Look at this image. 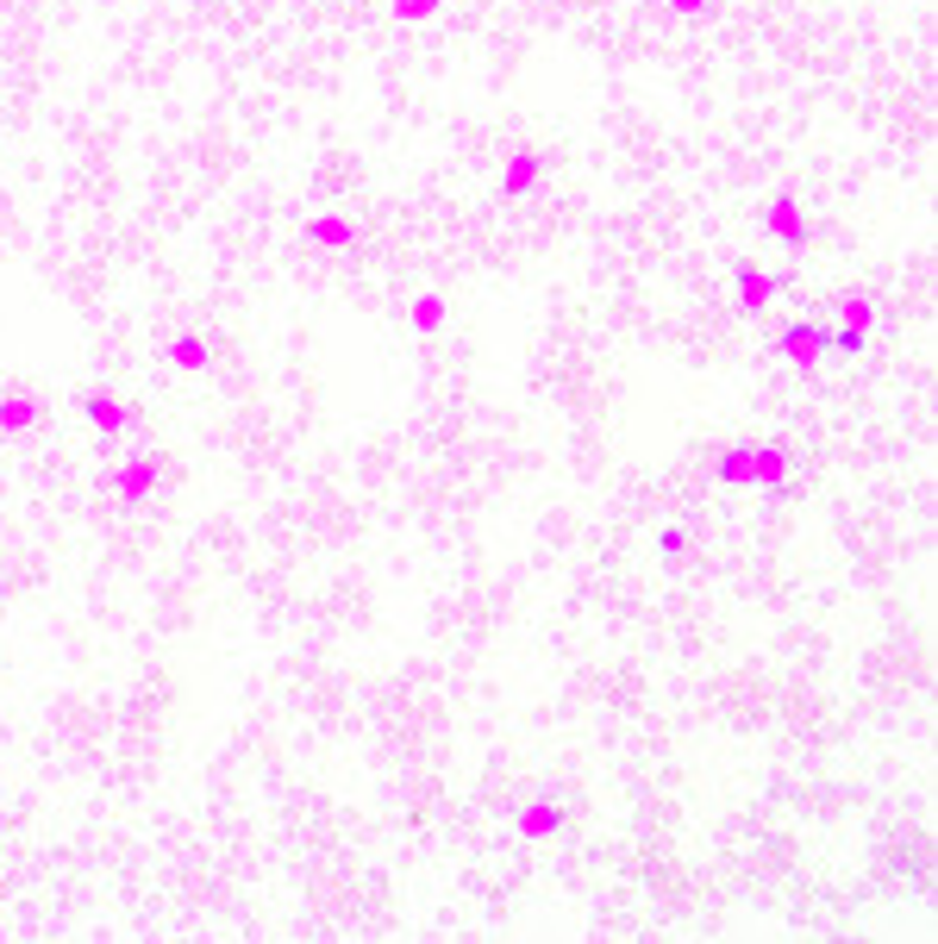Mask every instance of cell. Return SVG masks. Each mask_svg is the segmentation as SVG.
<instances>
[{
	"mask_svg": "<svg viewBox=\"0 0 938 944\" xmlns=\"http://www.w3.org/2000/svg\"><path fill=\"white\" fill-rule=\"evenodd\" d=\"M833 313H838V325H863V332H870V325L883 320V307H876L870 295H845V300L833 307Z\"/></svg>",
	"mask_w": 938,
	"mask_h": 944,
	"instance_id": "cell-13",
	"label": "cell"
},
{
	"mask_svg": "<svg viewBox=\"0 0 938 944\" xmlns=\"http://www.w3.org/2000/svg\"><path fill=\"white\" fill-rule=\"evenodd\" d=\"M863 350H870L863 325H833V357H863Z\"/></svg>",
	"mask_w": 938,
	"mask_h": 944,
	"instance_id": "cell-14",
	"label": "cell"
},
{
	"mask_svg": "<svg viewBox=\"0 0 938 944\" xmlns=\"http://www.w3.org/2000/svg\"><path fill=\"white\" fill-rule=\"evenodd\" d=\"M438 7H445V0H395V20H401V25H426Z\"/></svg>",
	"mask_w": 938,
	"mask_h": 944,
	"instance_id": "cell-16",
	"label": "cell"
},
{
	"mask_svg": "<svg viewBox=\"0 0 938 944\" xmlns=\"http://www.w3.org/2000/svg\"><path fill=\"white\" fill-rule=\"evenodd\" d=\"M776 357L801 363V370L826 363V357H833V325H826V320H795V325H783V332H776Z\"/></svg>",
	"mask_w": 938,
	"mask_h": 944,
	"instance_id": "cell-2",
	"label": "cell"
},
{
	"mask_svg": "<svg viewBox=\"0 0 938 944\" xmlns=\"http://www.w3.org/2000/svg\"><path fill=\"white\" fill-rule=\"evenodd\" d=\"M570 825V807L563 800H526L520 807V839H558Z\"/></svg>",
	"mask_w": 938,
	"mask_h": 944,
	"instance_id": "cell-7",
	"label": "cell"
},
{
	"mask_svg": "<svg viewBox=\"0 0 938 944\" xmlns=\"http://www.w3.org/2000/svg\"><path fill=\"white\" fill-rule=\"evenodd\" d=\"M26 425H38V400H32V395H7V400H0V432H26Z\"/></svg>",
	"mask_w": 938,
	"mask_h": 944,
	"instance_id": "cell-11",
	"label": "cell"
},
{
	"mask_svg": "<svg viewBox=\"0 0 938 944\" xmlns=\"http://www.w3.org/2000/svg\"><path fill=\"white\" fill-rule=\"evenodd\" d=\"M307 245L313 250H351L357 245V220L351 213H313V220H307Z\"/></svg>",
	"mask_w": 938,
	"mask_h": 944,
	"instance_id": "cell-6",
	"label": "cell"
},
{
	"mask_svg": "<svg viewBox=\"0 0 938 944\" xmlns=\"http://www.w3.org/2000/svg\"><path fill=\"white\" fill-rule=\"evenodd\" d=\"M407 325H413L420 338H432V332L445 325V300H438V295H420L413 307H407Z\"/></svg>",
	"mask_w": 938,
	"mask_h": 944,
	"instance_id": "cell-12",
	"label": "cell"
},
{
	"mask_svg": "<svg viewBox=\"0 0 938 944\" xmlns=\"http://www.w3.org/2000/svg\"><path fill=\"white\" fill-rule=\"evenodd\" d=\"M763 232H770L783 250H801L813 238V225H808V213H801V200H795V195H770V200H763Z\"/></svg>",
	"mask_w": 938,
	"mask_h": 944,
	"instance_id": "cell-3",
	"label": "cell"
},
{
	"mask_svg": "<svg viewBox=\"0 0 938 944\" xmlns=\"http://www.w3.org/2000/svg\"><path fill=\"white\" fill-rule=\"evenodd\" d=\"M733 288H738V307H745V313H763L770 300L783 295V275H763L758 263H733Z\"/></svg>",
	"mask_w": 938,
	"mask_h": 944,
	"instance_id": "cell-4",
	"label": "cell"
},
{
	"mask_svg": "<svg viewBox=\"0 0 938 944\" xmlns=\"http://www.w3.org/2000/svg\"><path fill=\"white\" fill-rule=\"evenodd\" d=\"M157 482H163V463H157V457H132L126 470L113 475V488H120V500H132V507H138V500L151 495Z\"/></svg>",
	"mask_w": 938,
	"mask_h": 944,
	"instance_id": "cell-8",
	"label": "cell"
},
{
	"mask_svg": "<svg viewBox=\"0 0 938 944\" xmlns=\"http://www.w3.org/2000/svg\"><path fill=\"white\" fill-rule=\"evenodd\" d=\"M170 363H182V370H207V363H213V345L195 338V332H182V338H170Z\"/></svg>",
	"mask_w": 938,
	"mask_h": 944,
	"instance_id": "cell-10",
	"label": "cell"
},
{
	"mask_svg": "<svg viewBox=\"0 0 938 944\" xmlns=\"http://www.w3.org/2000/svg\"><path fill=\"white\" fill-rule=\"evenodd\" d=\"M788 470H795V450L788 445H733V450H720V463H713V475L726 488H758V495H783Z\"/></svg>",
	"mask_w": 938,
	"mask_h": 944,
	"instance_id": "cell-1",
	"label": "cell"
},
{
	"mask_svg": "<svg viewBox=\"0 0 938 944\" xmlns=\"http://www.w3.org/2000/svg\"><path fill=\"white\" fill-rule=\"evenodd\" d=\"M670 13H683V20H695V13H708V0H663Z\"/></svg>",
	"mask_w": 938,
	"mask_h": 944,
	"instance_id": "cell-17",
	"label": "cell"
},
{
	"mask_svg": "<svg viewBox=\"0 0 938 944\" xmlns=\"http://www.w3.org/2000/svg\"><path fill=\"white\" fill-rule=\"evenodd\" d=\"M82 413L101 425V432H126V425H132V407H126V400H113V395H88V400H82Z\"/></svg>",
	"mask_w": 938,
	"mask_h": 944,
	"instance_id": "cell-9",
	"label": "cell"
},
{
	"mask_svg": "<svg viewBox=\"0 0 938 944\" xmlns=\"http://www.w3.org/2000/svg\"><path fill=\"white\" fill-rule=\"evenodd\" d=\"M658 557H663V563H683V557H688V532H683V525H663V532H658Z\"/></svg>",
	"mask_w": 938,
	"mask_h": 944,
	"instance_id": "cell-15",
	"label": "cell"
},
{
	"mask_svg": "<svg viewBox=\"0 0 938 944\" xmlns=\"http://www.w3.org/2000/svg\"><path fill=\"white\" fill-rule=\"evenodd\" d=\"M545 182V157L538 150H513L508 170H501V200H526Z\"/></svg>",
	"mask_w": 938,
	"mask_h": 944,
	"instance_id": "cell-5",
	"label": "cell"
}]
</instances>
